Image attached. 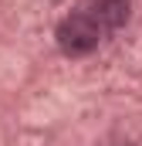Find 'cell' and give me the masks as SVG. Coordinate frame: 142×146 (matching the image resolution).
I'll return each instance as SVG.
<instances>
[{"instance_id":"6da1fadb","label":"cell","mask_w":142,"mask_h":146,"mask_svg":"<svg viewBox=\"0 0 142 146\" xmlns=\"http://www.w3.org/2000/svg\"><path fill=\"white\" fill-rule=\"evenodd\" d=\"M58 48L68 54V58H85V54H91L98 44H102V37H105V31L85 14V10H74V14H68L61 24H58Z\"/></svg>"},{"instance_id":"7a4b0ae2","label":"cell","mask_w":142,"mask_h":146,"mask_svg":"<svg viewBox=\"0 0 142 146\" xmlns=\"http://www.w3.org/2000/svg\"><path fill=\"white\" fill-rule=\"evenodd\" d=\"M81 10L102 27V31H118L125 21H129V10H132V0H85Z\"/></svg>"},{"instance_id":"3957f363","label":"cell","mask_w":142,"mask_h":146,"mask_svg":"<svg viewBox=\"0 0 142 146\" xmlns=\"http://www.w3.org/2000/svg\"><path fill=\"white\" fill-rule=\"evenodd\" d=\"M118 146H125V143H118Z\"/></svg>"}]
</instances>
